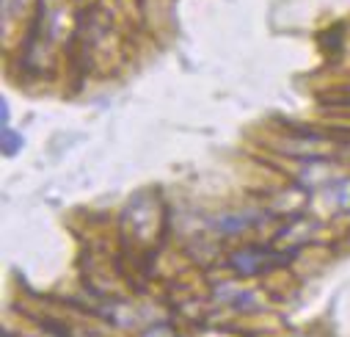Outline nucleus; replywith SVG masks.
Here are the masks:
<instances>
[{"instance_id":"f257e3e1","label":"nucleus","mask_w":350,"mask_h":337,"mask_svg":"<svg viewBox=\"0 0 350 337\" xmlns=\"http://www.w3.org/2000/svg\"><path fill=\"white\" fill-rule=\"evenodd\" d=\"M20 149H23V136L14 133V130H9V127H3V155L12 158V155H17Z\"/></svg>"},{"instance_id":"f03ea898","label":"nucleus","mask_w":350,"mask_h":337,"mask_svg":"<svg viewBox=\"0 0 350 337\" xmlns=\"http://www.w3.org/2000/svg\"><path fill=\"white\" fill-rule=\"evenodd\" d=\"M0 111H3V114H0V116H3V122H9V100H0Z\"/></svg>"}]
</instances>
